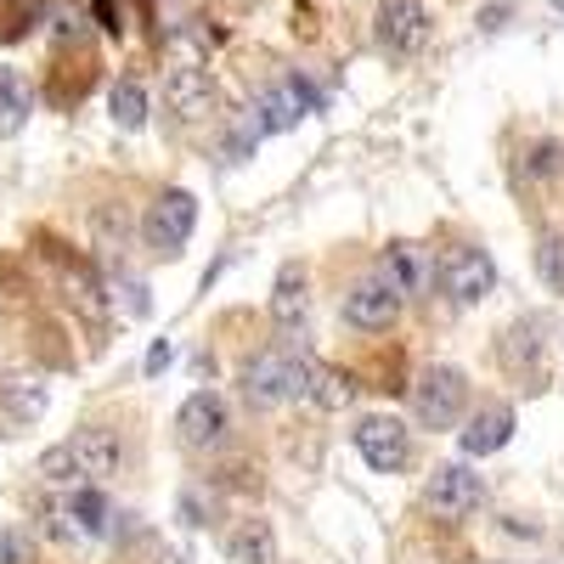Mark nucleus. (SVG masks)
Returning a JSON list of instances; mask_svg holds the SVG:
<instances>
[{
  "label": "nucleus",
  "mask_w": 564,
  "mask_h": 564,
  "mask_svg": "<svg viewBox=\"0 0 564 564\" xmlns=\"http://www.w3.org/2000/svg\"><path fill=\"white\" fill-rule=\"evenodd\" d=\"M119 435L113 430H74L63 446L40 457V480L45 486H102L119 475Z\"/></svg>",
  "instance_id": "nucleus-1"
},
{
  "label": "nucleus",
  "mask_w": 564,
  "mask_h": 564,
  "mask_svg": "<svg viewBox=\"0 0 564 564\" xmlns=\"http://www.w3.org/2000/svg\"><path fill=\"white\" fill-rule=\"evenodd\" d=\"M372 40L379 52L406 63V57H423L435 40V12L423 0H379V18H372Z\"/></svg>",
  "instance_id": "nucleus-2"
},
{
  "label": "nucleus",
  "mask_w": 564,
  "mask_h": 564,
  "mask_svg": "<svg viewBox=\"0 0 564 564\" xmlns=\"http://www.w3.org/2000/svg\"><path fill=\"white\" fill-rule=\"evenodd\" d=\"M412 412L423 430H452V423H463L468 412V372L463 367H423L417 384H412Z\"/></svg>",
  "instance_id": "nucleus-3"
},
{
  "label": "nucleus",
  "mask_w": 564,
  "mask_h": 564,
  "mask_svg": "<svg viewBox=\"0 0 564 564\" xmlns=\"http://www.w3.org/2000/svg\"><path fill=\"white\" fill-rule=\"evenodd\" d=\"M193 226H198V198L186 193V186H170V193L141 215V238H148L153 254L175 260L186 249V238H193Z\"/></svg>",
  "instance_id": "nucleus-4"
},
{
  "label": "nucleus",
  "mask_w": 564,
  "mask_h": 564,
  "mask_svg": "<svg viewBox=\"0 0 564 564\" xmlns=\"http://www.w3.org/2000/svg\"><path fill=\"white\" fill-rule=\"evenodd\" d=\"M175 435H181L186 452H220L231 441V406H226V395H215V390L186 395L181 412H175Z\"/></svg>",
  "instance_id": "nucleus-5"
},
{
  "label": "nucleus",
  "mask_w": 564,
  "mask_h": 564,
  "mask_svg": "<svg viewBox=\"0 0 564 564\" xmlns=\"http://www.w3.org/2000/svg\"><path fill=\"white\" fill-rule=\"evenodd\" d=\"M356 452L367 468H379V475H401V468L412 463V430L401 417H384V412H372L356 423Z\"/></svg>",
  "instance_id": "nucleus-6"
},
{
  "label": "nucleus",
  "mask_w": 564,
  "mask_h": 564,
  "mask_svg": "<svg viewBox=\"0 0 564 564\" xmlns=\"http://www.w3.org/2000/svg\"><path fill=\"white\" fill-rule=\"evenodd\" d=\"M423 502H430L441 520H468L486 502V480L468 463H435L430 486H423Z\"/></svg>",
  "instance_id": "nucleus-7"
},
{
  "label": "nucleus",
  "mask_w": 564,
  "mask_h": 564,
  "mask_svg": "<svg viewBox=\"0 0 564 564\" xmlns=\"http://www.w3.org/2000/svg\"><path fill=\"white\" fill-rule=\"evenodd\" d=\"M243 395H249V406H282V401H294V345L289 339L271 345L265 356H254L243 367Z\"/></svg>",
  "instance_id": "nucleus-8"
},
{
  "label": "nucleus",
  "mask_w": 564,
  "mask_h": 564,
  "mask_svg": "<svg viewBox=\"0 0 564 564\" xmlns=\"http://www.w3.org/2000/svg\"><path fill=\"white\" fill-rule=\"evenodd\" d=\"M401 294L390 289L384 276H361L356 289L345 294V305H339V316L356 327V334H384V327H395V316H401Z\"/></svg>",
  "instance_id": "nucleus-9"
},
{
  "label": "nucleus",
  "mask_w": 564,
  "mask_h": 564,
  "mask_svg": "<svg viewBox=\"0 0 564 564\" xmlns=\"http://www.w3.org/2000/svg\"><path fill=\"white\" fill-rule=\"evenodd\" d=\"M441 282H446V294H452L457 305H480V300L497 289V265H491L486 249L463 243V249H452V254L441 260Z\"/></svg>",
  "instance_id": "nucleus-10"
},
{
  "label": "nucleus",
  "mask_w": 564,
  "mask_h": 564,
  "mask_svg": "<svg viewBox=\"0 0 564 564\" xmlns=\"http://www.w3.org/2000/svg\"><path fill=\"white\" fill-rule=\"evenodd\" d=\"M379 276L401 300H423L430 282H435V260H430L423 243H390V249H379Z\"/></svg>",
  "instance_id": "nucleus-11"
},
{
  "label": "nucleus",
  "mask_w": 564,
  "mask_h": 564,
  "mask_svg": "<svg viewBox=\"0 0 564 564\" xmlns=\"http://www.w3.org/2000/svg\"><path fill=\"white\" fill-rule=\"evenodd\" d=\"M164 108L181 119V124H198L215 113V79L204 68H170L164 74Z\"/></svg>",
  "instance_id": "nucleus-12"
},
{
  "label": "nucleus",
  "mask_w": 564,
  "mask_h": 564,
  "mask_svg": "<svg viewBox=\"0 0 564 564\" xmlns=\"http://www.w3.org/2000/svg\"><path fill=\"white\" fill-rule=\"evenodd\" d=\"M322 108V97L305 85V79H282V85H271L265 97H260V108H254V119H260V130L271 135V130H294L305 113H316Z\"/></svg>",
  "instance_id": "nucleus-13"
},
{
  "label": "nucleus",
  "mask_w": 564,
  "mask_h": 564,
  "mask_svg": "<svg viewBox=\"0 0 564 564\" xmlns=\"http://www.w3.org/2000/svg\"><path fill=\"white\" fill-rule=\"evenodd\" d=\"M463 452L468 457H491V452H502L508 441H513V406L508 401H486L480 412H468L463 417Z\"/></svg>",
  "instance_id": "nucleus-14"
},
{
  "label": "nucleus",
  "mask_w": 564,
  "mask_h": 564,
  "mask_svg": "<svg viewBox=\"0 0 564 564\" xmlns=\"http://www.w3.org/2000/svg\"><path fill=\"white\" fill-rule=\"evenodd\" d=\"M0 412H7V423H40L45 417V384L34 379V372H7L0 379Z\"/></svg>",
  "instance_id": "nucleus-15"
},
{
  "label": "nucleus",
  "mask_w": 564,
  "mask_h": 564,
  "mask_svg": "<svg viewBox=\"0 0 564 564\" xmlns=\"http://www.w3.org/2000/svg\"><path fill=\"white\" fill-rule=\"evenodd\" d=\"M542 345H547V322H542V316L513 322V327H508V339H502V361H508V372H525V361L536 367V361H542Z\"/></svg>",
  "instance_id": "nucleus-16"
},
{
  "label": "nucleus",
  "mask_w": 564,
  "mask_h": 564,
  "mask_svg": "<svg viewBox=\"0 0 564 564\" xmlns=\"http://www.w3.org/2000/svg\"><path fill=\"white\" fill-rule=\"evenodd\" d=\"M305 311H311L305 271H300V265H282L276 289H271V316H276V327H294V322H305Z\"/></svg>",
  "instance_id": "nucleus-17"
},
{
  "label": "nucleus",
  "mask_w": 564,
  "mask_h": 564,
  "mask_svg": "<svg viewBox=\"0 0 564 564\" xmlns=\"http://www.w3.org/2000/svg\"><path fill=\"white\" fill-rule=\"evenodd\" d=\"M63 508L74 513V525L85 531V542H97L108 531V520H113V508H108V497L97 486H68V502Z\"/></svg>",
  "instance_id": "nucleus-18"
},
{
  "label": "nucleus",
  "mask_w": 564,
  "mask_h": 564,
  "mask_svg": "<svg viewBox=\"0 0 564 564\" xmlns=\"http://www.w3.org/2000/svg\"><path fill=\"white\" fill-rule=\"evenodd\" d=\"M226 553H231V564H276V536H271L265 520H243L231 531Z\"/></svg>",
  "instance_id": "nucleus-19"
},
{
  "label": "nucleus",
  "mask_w": 564,
  "mask_h": 564,
  "mask_svg": "<svg viewBox=\"0 0 564 564\" xmlns=\"http://www.w3.org/2000/svg\"><path fill=\"white\" fill-rule=\"evenodd\" d=\"M350 395H356V384L345 379V372H334V367H311V384H305V401H316L322 412H339V406H350Z\"/></svg>",
  "instance_id": "nucleus-20"
},
{
  "label": "nucleus",
  "mask_w": 564,
  "mask_h": 564,
  "mask_svg": "<svg viewBox=\"0 0 564 564\" xmlns=\"http://www.w3.org/2000/svg\"><path fill=\"white\" fill-rule=\"evenodd\" d=\"M34 108V90L18 68H0V130H18Z\"/></svg>",
  "instance_id": "nucleus-21"
},
{
  "label": "nucleus",
  "mask_w": 564,
  "mask_h": 564,
  "mask_svg": "<svg viewBox=\"0 0 564 564\" xmlns=\"http://www.w3.org/2000/svg\"><path fill=\"white\" fill-rule=\"evenodd\" d=\"M108 113H113L119 130H141L148 124V90H141L135 79H119L113 97H108Z\"/></svg>",
  "instance_id": "nucleus-22"
},
{
  "label": "nucleus",
  "mask_w": 564,
  "mask_h": 564,
  "mask_svg": "<svg viewBox=\"0 0 564 564\" xmlns=\"http://www.w3.org/2000/svg\"><path fill=\"white\" fill-rule=\"evenodd\" d=\"M536 276L553 294H564V231H547V238L536 243Z\"/></svg>",
  "instance_id": "nucleus-23"
},
{
  "label": "nucleus",
  "mask_w": 564,
  "mask_h": 564,
  "mask_svg": "<svg viewBox=\"0 0 564 564\" xmlns=\"http://www.w3.org/2000/svg\"><path fill=\"white\" fill-rule=\"evenodd\" d=\"M525 175H531V181L564 175V141H536V148H531V159H525Z\"/></svg>",
  "instance_id": "nucleus-24"
},
{
  "label": "nucleus",
  "mask_w": 564,
  "mask_h": 564,
  "mask_svg": "<svg viewBox=\"0 0 564 564\" xmlns=\"http://www.w3.org/2000/svg\"><path fill=\"white\" fill-rule=\"evenodd\" d=\"M0 564H34V536L29 531H0Z\"/></svg>",
  "instance_id": "nucleus-25"
},
{
  "label": "nucleus",
  "mask_w": 564,
  "mask_h": 564,
  "mask_svg": "<svg viewBox=\"0 0 564 564\" xmlns=\"http://www.w3.org/2000/svg\"><path fill=\"white\" fill-rule=\"evenodd\" d=\"M113 289L124 294V311H130V316H148V311H153L148 282H141V276H113Z\"/></svg>",
  "instance_id": "nucleus-26"
},
{
  "label": "nucleus",
  "mask_w": 564,
  "mask_h": 564,
  "mask_svg": "<svg viewBox=\"0 0 564 564\" xmlns=\"http://www.w3.org/2000/svg\"><path fill=\"white\" fill-rule=\"evenodd\" d=\"M170 356H175L170 345H153V350H148V372H164V367H170Z\"/></svg>",
  "instance_id": "nucleus-27"
},
{
  "label": "nucleus",
  "mask_w": 564,
  "mask_h": 564,
  "mask_svg": "<svg viewBox=\"0 0 564 564\" xmlns=\"http://www.w3.org/2000/svg\"><path fill=\"white\" fill-rule=\"evenodd\" d=\"M159 564H186V553H175V547H170V553H159Z\"/></svg>",
  "instance_id": "nucleus-28"
},
{
  "label": "nucleus",
  "mask_w": 564,
  "mask_h": 564,
  "mask_svg": "<svg viewBox=\"0 0 564 564\" xmlns=\"http://www.w3.org/2000/svg\"><path fill=\"white\" fill-rule=\"evenodd\" d=\"M553 12H564V0H553Z\"/></svg>",
  "instance_id": "nucleus-29"
}]
</instances>
